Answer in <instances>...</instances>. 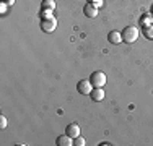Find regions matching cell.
<instances>
[{"label":"cell","instance_id":"cell-16","mask_svg":"<svg viewBox=\"0 0 153 146\" xmlns=\"http://www.w3.org/2000/svg\"><path fill=\"white\" fill-rule=\"evenodd\" d=\"M7 2H8V3H10V5H12V3H13V0H7Z\"/></svg>","mask_w":153,"mask_h":146},{"label":"cell","instance_id":"cell-13","mask_svg":"<svg viewBox=\"0 0 153 146\" xmlns=\"http://www.w3.org/2000/svg\"><path fill=\"white\" fill-rule=\"evenodd\" d=\"M41 16H42V18H51V16H52V10L41 8Z\"/></svg>","mask_w":153,"mask_h":146},{"label":"cell","instance_id":"cell-1","mask_svg":"<svg viewBox=\"0 0 153 146\" xmlns=\"http://www.w3.org/2000/svg\"><path fill=\"white\" fill-rule=\"evenodd\" d=\"M121 34H122V41L124 42L132 44L138 39V34H140V32H138V28H135V26H127Z\"/></svg>","mask_w":153,"mask_h":146},{"label":"cell","instance_id":"cell-11","mask_svg":"<svg viewBox=\"0 0 153 146\" xmlns=\"http://www.w3.org/2000/svg\"><path fill=\"white\" fill-rule=\"evenodd\" d=\"M42 8H46V10H54L56 8V2L54 0H42Z\"/></svg>","mask_w":153,"mask_h":146},{"label":"cell","instance_id":"cell-14","mask_svg":"<svg viewBox=\"0 0 153 146\" xmlns=\"http://www.w3.org/2000/svg\"><path fill=\"white\" fill-rule=\"evenodd\" d=\"M5 127H7V117L0 115V130H5Z\"/></svg>","mask_w":153,"mask_h":146},{"label":"cell","instance_id":"cell-5","mask_svg":"<svg viewBox=\"0 0 153 146\" xmlns=\"http://www.w3.org/2000/svg\"><path fill=\"white\" fill-rule=\"evenodd\" d=\"M83 13H85L88 18H94L98 15V7L94 5V3H90L88 2L85 7H83Z\"/></svg>","mask_w":153,"mask_h":146},{"label":"cell","instance_id":"cell-7","mask_svg":"<svg viewBox=\"0 0 153 146\" xmlns=\"http://www.w3.org/2000/svg\"><path fill=\"white\" fill-rule=\"evenodd\" d=\"M56 145L57 146H72V145H74V138H70L67 133L60 135V136L56 140Z\"/></svg>","mask_w":153,"mask_h":146},{"label":"cell","instance_id":"cell-8","mask_svg":"<svg viewBox=\"0 0 153 146\" xmlns=\"http://www.w3.org/2000/svg\"><path fill=\"white\" fill-rule=\"evenodd\" d=\"M65 133H67L70 138H76L80 135V127L76 125V123H68L67 128H65Z\"/></svg>","mask_w":153,"mask_h":146},{"label":"cell","instance_id":"cell-17","mask_svg":"<svg viewBox=\"0 0 153 146\" xmlns=\"http://www.w3.org/2000/svg\"><path fill=\"white\" fill-rule=\"evenodd\" d=\"M152 13H153V8H152Z\"/></svg>","mask_w":153,"mask_h":146},{"label":"cell","instance_id":"cell-4","mask_svg":"<svg viewBox=\"0 0 153 146\" xmlns=\"http://www.w3.org/2000/svg\"><path fill=\"white\" fill-rule=\"evenodd\" d=\"M93 89V85L90 83V80H82V81H78V85H76V91H78L80 94H83V96H88L90 93H91Z\"/></svg>","mask_w":153,"mask_h":146},{"label":"cell","instance_id":"cell-2","mask_svg":"<svg viewBox=\"0 0 153 146\" xmlns=\"http://www.w3.org/2000/svg\"><path fill=\"white\" fill-rule=\"evenodd\" d=\"M90 83L93 85V88H103L106 85V75L103 72H93L90 76Z\"/></svg>","mask_w":153,"mask_h":146},{"label":"cell","instance_id":"cell-3","mask_svg":"<svg viewBox=\"0 0 153 146\" xmlns=\"http://www.w3.org/2000/svg\"><path fill=\"white\" fill-rule=\"evenodd\" d=\"M56 26H57V20L54 16L42 18V20H41V29L44 32H52L54 29H56Z\"/></svg>","mask_w":153,"mask_h":146},{"label":"cell","instance_id":"cell-6","mask_svg":"<svg viewBox=\"0 0 153 146\" xmlns=\"http://www.w3.org/2000/svg\"><path fill=\"white\" fill-rule=\"evenodd\" d=\"M90 97L94 101V102H101L104 99V91L103 88H93L91 93H90Z\"/></svg>","mask_w":153,"mask_h":146},{"label":"cell","instance_id":"cell-12","mask_svg":"<svg viewBox=\"0 0 153 146\" xmlns=\"http://www.w3.org/2000/svg\"><path fill=\"white\" fill-rule=\"evenodd\" d=\"M74 145L75 146H85V140H83V138L78 135L76 138H74Z\"/></svg>","mask_w":153,"mask_h":146},{"label":"cell","instance_id":"cell-10","mask_svg":"<svg viewBox=\"0 0 153 146\" xmlns=\"http://www.w3.org/2000/svg\"><path fill=\"white\" fill-rule=\"evenodd\" d=\"M142 34H143L147 39H153V24H147V26H143Z\"/></svg>","mask_w":153,"mask_h":146},{"label":"cell","instance_id":"cell-9","mask_svg":"<svg viewBox=\"0 0 153 146\" xmlns=\"http://www.w3.org/2000/svg\"><path fill=\"white\" fill-rule=\"evenodd\" d=\"M108 41L111 44H119V42H122V34L117 31H111L108 34Z\"/></svg>","mask_w":153,"mask_h":146},{"label":"cell","instance_id":"cell-15","mask_svg":"<svg viewBox=\"0 0 153 146\" xmlns=\"http://www.w3.org/2000/svg\"><path fill=\"white\" fill-rule=\"evenodd\" d=\"M88 2H90V3H94V2H98V0H88Z\"/></svg>","mask_w":153,"mask_h":146}]
</instances>
